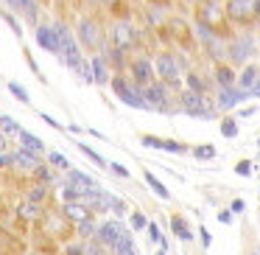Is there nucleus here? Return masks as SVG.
<instances>
[{
    "label": "nucleus",
    "mask_w": 260,
    "mask_h": 255,
    "mask_svg": "<svg viewBox=\"0 0 260 255\" xmlns=\"http://www.w3.org/2000/svg\"><path fill=\"white\" fill-rule=\"evenodd\" d=\"M196 25L210 29L215 37L221 40H232V29H230V17H226L224 6L218 0H202L196 6Z\"/></svg>",
    "instance_id": "1"
},
{
    "label": "nucleus",
    "mask_w": 260,
    "mask_h": 255,
    "mask_svg": "<svg viewBox=\"0 0 260 255\" xmlns=\"http://www.w3.org/2000/svg\"><path fill=\"white\" fill-rule=\"evenodd\" d=\"M109 84H112L115 96H118L126 107L148 109V101H146V96H143V87H137L132 79H126V76H112V81H109Z\"/></svg>",
    "instance_id": "2"
},
{
    "label": "nucleus",
    "mask_w": 260,
    "mask_h": 255,
    "mask_svg": "<svg viewBox=\"0 0 260 255\" xmlns=\"http://www.w3.org/2000/svg\"><path fill=\"white\" fill-rule=\"evenodd\" d=\"M76 40L84 51H98L104 48V29L95 17H81L76 25Z\"/></svg>",
    "instance_id": "3"
},
{
    "label": "nucleus",
    "mask_w": 260,
    "mask_h": 255,
    "mask_svg": "<svg viewBox=\"0 0 260 255\" xmlns=\"http://www.w3.org/2000/svg\"><path fill=\"white\" fill-rule=\"evenodd\" d=\"M56 34H59V45H62V62L68 68H76L79 62H84V53H81V45L76 40V31H70L64 23H56Z\"/></svg>",
    "instance_id": "4"
},
{
    "label": "nucleus",
    "mask_w": 260,
    "mask_h": 255,
    "mask_svg": "<svg viewBox=\"0 0 260 255\" xmlns=\"http://www.w3.org/2000/svg\"><path fill=\"white\" fill-rule=\"evenodd\" d=\"M154 70H157V79L162 81L165 87H179L182 68H179V59H176L174 53H157V59H154Z\"/></svg>",
    "instance_id": "5"
},
{
    "label": "nucleus",
    "mask_w": 260,
    "mask_h": 255,
    "mask_svg": "<svg viewBox=\"0 0 260 255\" xmlns=\"http://www.w3.org/2000/svg\"><path fill=\"white\" fill-rule=\"evenodd\" d=\"M252 56H254V37L252 34L232 37L230 48H226V62L230 65H243V68H246Z\"/></svg>",
    "instance_id": "6"
},
{
    "label": "nucleus",
    "mask_w": 260,
    "mask_h": 255,
    "mask_svg": "<svg viewBox=\"0 0 260 255\" xmlns=\"http://www.w3.org/2000/svg\"><path fill=\"white\" fill-rule=\"evenodd\" d=\"M224 12L230 17V23L235 25H254L257 23V12H254V0H226Z\"/></svg>",
    "instance_id": "7"
},
{
    "label": "nucleus",
    "mask_w": 260,
    "mask_h": 255,
    "mask_svg": "<svg viewBox=\"0 0 260 255\" xmlns=\"http://www.w3.org/2000/svg\"><path fill=\"white\" fill-rule=\"evenodd\" d=\"M109 45L118 48V51H135L137 45V31L135 25L129 23V20H118V23H112V31H109Z\"/></svg>",
    "instance_id": "8"
},
{
    "label": "nucleus",
    "mask_w": 260,
    "mask_h": 255,
    "mask_svg": "<svg viewBox=\"0 0 260 255\" xmlns=\"http://www.w3.org/2000/svg\"><path fill=\"white\" fill-rule=\"evenodd\" d=\"M179 107L185 109L187 115H193V118H213V109L207 107V98L204 96H199V93H193V90H182L179 93Z\"/></svg>",
    "instance_id": "9"
},
{
    "label": "nucleus",
    "mask_w": 260,
    "mask_h": 255,
    "mask_svg": "<svg viewBox=\"0 0 260 255\" xmlns=\"http://www.w3.org/2000/svg\"><path fill=\"white\" fill-rule=\"evenodd\" d=\"M129 79L135 81L137 87H148V84H154L157 81V70H154V62L151 59H146V56H137V59H132L129 62Z\"/></svg>",
    "instance_id": "10"
},
{
    "label": "nucleus",
    "mask_w": 260,
    "mask_h": 255,
    "mask_svg": "<svg viewBox=\"0 0 260 255\" xmlns=\"http://www.w3.org/2000/svg\"><path fill=\"white\" fill-rule=\"evenodd\" d=\"M252 96V93L241 90V87H218V98H215V104H218V109H232L238 107L241 101H246V98Z\"/></svg>",
    "instance_id": "11"
},
{
    "label": "nucleus",
    "mask_w": 260,
    "mask_h": 255,
    "mask_svg": "<svg viewBox=\"0 0 260 255\" xmlns=\"http://www.w3.org/2000/svg\"><path fill=\"white\" fill-rule=\"evenodd\" d=\"M81 202L87 205L90 210H95V213H104V210H112L115 208V202H118V196H112V193H107V191H90V193H84V199Z\"/></svg>",
    "instance_id": "12"
},
{
    "label": "nucleus",
    "mask_w": 260,
    "mask_h": 255,
    "mask_svg": "<svg viewBox=\"0 0 260 255\" xmlns=\"http://www.w3.org/2000/svg\"><path fill=\"white\" fill-rule=\"evenodd\" d=\"M143 96L148 101V109H168V87L162 81H154V84L143 87Z\"/></svg>",
    "instance_id": "13"
},
{
    "label": "nucleus",
    "mask_w": 260,
    "mask_h": 255,
    "mask_svg": "<svg viewBox=\"0 0 260 255\" xmlns=\"http://www.w3.org/2000/svg\"><path fill=\"white\" fill-rule=\"evenodd\" d=\"M34 37H37V45H40V48H45V51H51V53H62L56 25H37Z\"/></svg>",
    "instance_id": "14"
},
{
    "label": "nucleus",
    "mask_w": 260,
    "mask_h": 255,
    "mask_svg": "<svg viewBox=\"0 0 260 255\" xmlns=\"http://www.w3.org/2000/svg\"><path fill=\"white\" fill-rule=\"evenodd\" d=\"M123 236H126V230H123V224H120V221H104V224L98 227V236H95V238H98L101 244H107L109 249H112Z\"/></svg>",
    "instance_id": "15"
},
{
    "label": "nucleus",
    "mask_w": 260,
    "mask_h": 255,
    "mask_svg": "<svg viewBox=\"0 0 260 255\" xmlns=\"http://www.w3.org/2000/svg\"><path fill=\"white\" fill-rule=\"evenodd\" d=\"M62 216H64L68 221H73V224H81V221L92 219V210L87 208L84 202H64V208H62Z\"/></svg>",
    "instance_id": "16"
},
{
    "label": "nucleus",
    "mask_w": 260,
    "mask_h": 255,
    "mask_svg": "<svg viewBox=\"0 0 260 255\" xmlns=\"http://www.w3.org/2000/svg\"><path fill=\"white\" fill-rule=\"evenodd\" d=\"M45 230H51V236H70V221L62 213L45 216Z\"/></svg>",
    "instance_id": "17"
},
{
    "label": "nucleus",
    "mask_w": 260,
    "mask_h": 255,
    "mask_svg": "<svg viewBox=\"0 0 260 255\" xmlns=\"http://www.w3.org/2000/svg\"><path fill=\"white\" fill-rule=\"evenodd\" d=\"M215 84L218 87H238V76H235V70H232L230 62L215 65Z\"/></svg>",
    "instance_id": "18"
},
{
    "label": "nucleus",
    "mask_w": 260,
    "mask_h": 255,
    "mask_svg": "<svg viewBox=\"0 0 260 255\" xmlns=\"http://www.w3.org/2000/svg\"><path fill=\"white\" fill-rule=\"evenodd\" d=\"M257 79H260V68L246 65V68L238 73V87H241V90H246V93H252L254 84H257Z\"/></svg>",
    "instance_id": "19"
},
{
    "label": "nucleus",
    "mask_w": 260,
    "mask_h": 255,
    "mask_svg": "<svg viewBox=\"0 0 260 255\" xmlns=\"http://www.w3.org/2000/svg\"><path fill=\"white\" fill-rule=\"evenodd\" d=\"M168 31H171V37H174V40L182 42V45H190V42H193V34H190V29H187L185 20H171Z\"/></svg>",
    "instance_id": "20"
},
{
    "label": "nucleus",
    "mask_w": 260,
    "mask_h": 255,
    "mask_svg": "<svg viewBox=\"0 0 260 255\" xmlns=\"http://www.w3.org/2000/svg\"><path fill=\"white\" fill-rule=\"evenodd\" d=\"M68 180L73 182V185H81V188H84V193L98 191V188H101V185H98V182L92 180L90 174H81V171H76V168H70V171H68Z\"/></svg>",
    "instance_id": "21"
},
{
    "label": "nucleus",
    "mask_w": 260,
    "mask_h": 255,
    "mask_svg": "<svg viewBox=\"0 0 260 255\" xmlns=\"http://www.w3.org/2000/svg\"><path fill=\"white\" fill-rule=\"evenodd\" d=\"M92 65V76H95V84H107L109 79V68H107V56H90Z\"/></svg>",
    "instance_id": "22"
},
{
    "label": "nucleus",
    "mask_w": 260,
    "mask_h": 255,
    "mask_svg": "<svg viewBox=\"0 0 260 255\" xmlns=\"http://www.w3.org/2000/svg\"><path fill=\"white\" fill-rule=\"evenodd\" d=\"M14 165H23V168H40V154L31 152V149H20L17 154H14Z\"/></svg>",
    "instance_id": "23"
},
{
    "label": "nucleus",
    "mask_w": 260,
    "mask_h": 255,
    "mask_svg": "<svg viewBox=\"0 0 260 255\" xmlns=\"http://www.w3.org/2000/svg\"><path fill=\"white\" fill-rule=\"evenodd\" d=\"M20 143H23V149H31V152H37V154H40V152H45V143H42L37 135L25 132V129L20 132Z\"/></svg>",
    "instance_id": "24"
},
{
    "label": "nucleus",
    "mask_w": 260,
    "mask_h": 255,
    "mask_svg": "<svg viewBox=\"0 0 260 255\" xmlns=\"http://www.w3.org/2000/svg\"><path fill=\"white\" fill-rule=\"evenodd\" d=\"M171 230H174V236L182 238V241H190L193 238V233L187 230V221L182 219V216H174V219H171Z\"/></svg>",
    "instance_id": "25"
},
{
    "label": "nucleus",
    "mask_w": 260,
    "mask_h": 255,
    "mask_svg": "<svg viewBox=\"0 0 260 255\" xmlns=\"http://www.w3.org/2000/svg\"><path fill=\"white\" fill-rule=\"evenodd\" d=\"M0 132H3V135H17V137H20L23 126H20L17 121L12 118V115H0Z\"/></svg>",
    "instance_id": "26"
},
{
    "label": "nucleus",
    "mask_w": 260,
    "mask_h": 255,
    "mask_svg": "<svg viewBox=\"0 0 260 255\" xmlns=\"http://www.w3.org/2000/svg\"><path fill=\"white\" fill-rule=\"evenodd\" d=\"M17 213L23 216V219H40V216H42V205H37V202H31V199H28V202H23L17 208Z\"/></svg>",
    "instance_id": "27"
},
{
    "label": "nucleus",
    "mask_w": 260,
    "mask_h": 255,
    "mask_svg": "<svg viewBox=\"0 0 260 255\" xmlns=\"http://www.w3.org/2000/svg\"><path fill=\"white\" fill-rule=\"evenodd\" d=\"M112 252H115V255H137V252H135V241H132V236H129V233H126V236L120 238L118 244H115V247H112Z\"/></svg>",
    "instance_id": "28"
},
{
    "label": "nucleus",
    "mask_w": 260,
    "mask_h": 255,
    "mask_svg": "<svg viewBox=\"0 0 260 255\" xmlns=\"http://www.w3.org/2000/svg\"><path fill=\"white\" fill-rule=\"evenodd\" d=\"M73 70L81 76V81H87V84H95V76H92V65H90V59H84V62H79Z\"/></svg>",
    "instance_id": "29"
},
{
    "label": "nucleus",
    "mask_w": 260,
    "mask_h": 255,
    "mask_svg": "<svg viewBox=\"0 0 260 255\" xmlns=\"http://www.w3.org/2000/svg\"><path fill=\"white\" fill-rule=\"evenodd\" d=\"M146 182H148V188H151V191L157 193V196H162V199H168V196H171V193H168V188H165L162 182H159L157 177L151 174V171H146Z\"/></svg>",
    "instance_id": "30"
},
{
    "label": "nucleus",
    "mask_w": 260,
    "mask_h": 255,
    "mask_svg": "<svg viewBox=\"0 0 260 255\" xmlns=\"http://www.w3.org/2000/svg\"><path fill=\"white\" fill-rule=\"evenodd\" d=\"M79 227V236L84 238V241H90V238H95L98 236V224L92 219H87V221H81V224H76Z\"/></svg>",
    "instance_id": "31"
},
{
    "label": "nucleus",
    "mask_w": 260,
    "mask_h": 255,
    "mask_svg": "<svg viewBox=\"0 0 260 255\" xmlns=\"http://www.w3.org/2000/svg\"><path fill=\"white\" fill-rule=\"evenodd\" d=\"M185 81H187V90H193V93H199V96H204L207 84L202 81V76H199V73H187V76H185Z\"/></svg>",
    "instance_id": "32"
},
{
    "label": "nucleus",
    "mask_w": 260,
    "mask_h": 255,
    "mask_svg": "<svg viewBox=\"0 0 260 255\" xmlns=\"http://www.w3.org/2000/svg\"><path fill=\"white\" fill-rule=\"evenodd\" d=\"M107 244H101L98 238H90V241L84 244V255H107Z\"/></svg>",
    "instance_id": "33"
},
{
    "label": "nucleus",
    "mask_w": 260,
    "mask_h": 255,
    "mask_svg": "<svg viewBox=\"0 0 260 255\" xmlns=\"http://www.w3.org/2000/svg\"><path fill=\"white\" fill-rule=\"evenodd\" d=\"M9 93H12L17 101H23V104H28L31 98H28V90H25L23 84H17V81H9Z\"/></svg>",
    "instance_id": "34"
},
{
    "label": "nucleus",
    "mask_w": 260,
    "mask_h": 255,
    "mask_svg": "<svg viewBox=\"0 0 260 255\" xmlns=\"http://www.w3.org/2000/svg\"><path fill=\"white\" fill-rule=\"evenodd\" d=\"M48 160H51L56 168H64V171H70V165H73L68 157H64V154H59V152H51V154H48Z\"/></svg>",
    "instance_id": "35"
},
{
    "label": "nucleus",
    "mask_w": 260,
    "mask_h": 255,
    "mask_svg": "<svg viewBox=\"0 0 260 255\" xmlns=\"http://www.w3.org/2000/svg\"><path fill=\"white\" fill-rule=\"evenodd\" d=\"M79 149H81V154H84V157H90L95 165H107V163H104V157H101V154H98V152H92V149L87 146V143H79Z\"/></svg>",
    "instance_id": "36"
},
{
    "label": "nucleus",
    "mask_w": 260,
    "mask_h": 255,
    "mask_svg": "<svg viewBox=\"0 0 260 255\" xmlns=\"http://www.w3.org/2000/svg\"><path fill=\"white\" fill-rule=\"evenodd\" d=\"M221 135H224V137H235V135H238V124H235L232 118L221 121Z\"/></svg>",
    "instance_id": "37"
},
{
    "label": "nucleus",
    "mask_w": 260,
    "mask_h": 255,
    "mask_svg": "<svg viewBox=\"0 0 260 255\" xmlns=\"http://www.w3.org/2000/svg\"><path fill=\"white\" fill-rule=\"evenodd\" d=\"M148 238H151L154 244H159V247L165 249V238H162V233H159V227H157V224H148Z\"/></svg>",
    "instance_id": "38"
},
{
    "label": "nucleus",
    "mask_w": 260,
    "mask_h": 255,
    "mask_svg": "<svg viewBox=\"0 0 260 255\" xmlns=\"http://www.w3.org/2000/svg\"><path fill=\"white\" fill-rule=\"evenodd\" d=\"M193 154H196L199 160H213L215 157V149L213 146H199V149H193Z\"/></svg>",
    "instance_id": "39"
},
{
    "label": "nucleus",
    "mask_w": 260,
    "mask_h": 255,
    "mask_svg": "<svg viewBox=\"0 0 260 255\" xmlns=\"http://www.w3.org/2000/svg\"><path fill=\"white\" fill-rule=\"evenodd\" d=\"M162 149H165V152H171V154H185L187 152V146H182V143H176V140H165Z\"/></svg>",
    "instance_id": "40"
},
{
    "label": "nucleus",
    "mask_w": 260,
    "mask_h": 255,
    "mask_svg": "<svg viewBox=\"0 0 260 255\" xmlns=\"http://www.w3.org/2000/svg\"><path fill=\"white\" fill-rule=\"evenodd\" d=\"M140 143H143V146H151V149H162V137H154V135H143L140 137Z\"/></svg>",
    "instance_id": "41"
},
{
    "label": "nucleus",
    "mask_w": 260,
    "mask_h": 255,
    "mask_svg": "<svg viewBox=\"0 0 260 255\" xmlns=\"http://www.w3.org/2000/svg\"><path fill=\"white\" fill-rule=\"evenodd\" d=\"M252 171H254V165L249 163V160H241V163L235 165V174H238V177H249Z\"/></svg>",
    "instance_id": "42"
},
{
    "label": "nucleus",
    "mask_w": 260,
    "mask_h": 255,
    "mask_svg": "<svg viewBox=\"0 0 260 255\" xmlns=\"http://www.w3.org/2000/svg\"><path fill=\"white\" fill-rule=\"evenodd\" d=\"M148 20H151V25H162V12H159V6H148Z\"/></svg>",
    "instance_id": "43"
},
{
    "label": "nucleus",
    "mask_w": 260,
    "mask_h": 255,
    "mask_svg": "<svg viewBox=\"0 0 260 255\" xmlns=\"http://www.w3.org/2000/svg\"><path fill=\"white\" fill-rule=\"evenodd\" d=\"M98 3L109 12H123V0H98Z\"/></svg>",
    "instance_id": "44"
},
{
    "label": "nucleus",
    "mask_w": 260,
    "mask_h": 255,
    "mask_svg": "<svg viewBox=\"0 0 260 255\" xmlns=\"http://www.w3.org/2000/svg\"><path fill=\"white\" fill-rule=\"evenodd\" d=\"M132 227H135V230H148L146 216H143V213H135V216H132Z\"/></svg>",
    "instance_id": "45"
},
{
    "label": "nucleus",
    "mask_w": 260,
    "mask_h": 255,
    "mask_svg": "<svg viewBox=\"0 0 260 255\" xmlns=\"http://www.w3.org/2000/svg\"><path fill=\"white\" fill-rule=\"evenodd\" d=\"M28 199H31V202H37V205H42V199H48V188H37V191H31Z\"/></svg>",
    "instance_id": "46"
},
{
    "label": "nucleus",
    "mask_w": 260,
    "mask_h": 255,
    "mask_svg": "<svg viewBox=\"0 0 260 255\" xmlns=\"http://www.w3.org/2000/svg\"><path fill=\"white\" fill-rule=\"evenodd\" d=\"M3 20H6L9 25H12V31H14V34H17V37L23 34V29H20V23H17V20H14V17H12V14H9V12H3Z\"/></svg>",
    "instance_id": "47"
},
{
    "label": "nucleus",
    "mask_w": 260,
    "mask_h": 255,
    "mask_svg": "<svg viewBox=\"0 0 260 255\" xmlns=\"http://www.w3.org/2000/svg\"><path fill=\"white\" fill-rule=\"evenodd\" d=\"M12 165H14V154L0 152V168H12Z\"/></svg>",
    "instance_id": "48"
},
{
    "label": "nucleus",
    "mask_w": 260,
    "mask_h": 255,
    "mask_svg": "<svg viewBox=\"0 0 260 255\" xmlns=\"http://www.w3.org/2000/svg\"><path fill=\"white\" fill-rule=\"evenodd\" d=\"M109 168H112V171H115V174H118V177H129V171H126V168H123V165H120V163H112V165H109Z\"/></svg>",
    "instance_id": "49"
},
{
    "label": "nucleus",
    "mask_w": 260,
    "mask_h": 255,
    "mask_svg": "<svg viewBox=\"0 0 260 255\" xmlns=\"http://www.w3.org/2000/svg\"><path fill=\"white\" fill-rule=\"evenodd\" d=\"M199 233H202V244H204V247H210V244H213V238H210L207 227H202V230H199Z\"/></svg>",
    "instance_id": "50"
},
{
    "label": "nucleus",
    "mask_w": 260,
    "mask_h": 255,
    "mask_svg": "<svg viewBox=\"0 0 260 255\" xmlns=\"http://www.w3.org/2000/svg\"><path fill=\"white\" fill-rule=\"evenodd\" d=\"M218 221H221V224H230V221H232V210H230V213H226V210H221V213H218Z\"/></svg>",
    "instance_id": "51"
},
{
    "label": "nucleus",
    "mask_w": 260,
    "mask_h": 255,
    "mask_svg": "<svg viewBox=\"0 0 260 255\" xmlns=\"http://www.w3.org/2000/svg\"><path fill=\"white\" fill-rule=\"evenodd\" d=\"M64 255H84V247H64Z\"/></svg>",
    "instance_id": "52"
},
{
    "label": "nucleus",
    "mask_w": 260,
    "mask_h": 255,
    "mask_svg": "<svg viewBox=\"0 0 260 255\" xmlns=\"http://www.w3.org/2000/svg\"><path fill=\"white\" fill-rule=\"evenodd\" d=\"M42 121H45L48 126H53V129H62V126H59V121H53L51 115H45V112H42Z\"/></svg>",
    "instance_id": "53"
},
{
    "label": "nucleus",
    "mask_w": 260,
    "mask_h": 255,
    "mask_svg": "<svg viewBox=\"0 0 260 255\" xmlns=\"http://www.w3.org/2000/svg\"><path fill=\"white\" fill-rule=\"evenodd\" d=\"M230 208H232V213H241V210H243V199H232Z\"/></svg>",
    "instance_id": "54"
},
{
    "label": "nucleus",
    "mask_w": 260,
    "mask_h": 255,
    "mask_svg": "<svg viewBox=\"0 0 260 255\" xmlns=\"http://www.w3.org/2000/svg\"><path fill=\"white\" fill-rule=\"evenodd\" d=\"M6 3L14 9V12H23V0H6Z\"/></svg>",
    "instance_id": "55"
},
{
    "label": "nucleus",
    "mask_w": 260,
    "mask_h": 255,
    "mask_svg": "<svg viewBox=\"0 0 260 255\" xmlns=\"http://www.w3.org/2000/svg\"><path fill=\"white\" fill-rule=\"evenodd\" d=\"M112 210H115V213L120 216V213H126V205H123V202H120V199H118V202H115V208H112Z\"/></svg>",
    "instance_id": "56"
},
{
    "label": "nucleus",
    "mask_w": 260,
    "mask_h": 255,
    "mask_svg": "<svg viewBox=\"0 0 260 255\" xmlns=\"http://www.w3.org/2000/svg\"><path fill=\"white\" fill-rule=\"evenodd\" d=\"M6 143H9V135H3V132H0V152L6 149Z\"/></svg>",
    "instance_id": "57"
},
{
    "label": "nucleus",
    "mask_w": 260,
    "mask_h": 255,
    "mask_svg": "<svg viewBox=\"0 0 260 255\" xmlns=\"http://www.w3.org/2000/svg\"><path fill=\"white\" fill-rule=\"evenodd\" d=\"M241 115H243V118H249V115H254V107H246V109H241Z\"/></svg>",
    "instance_id": "58"
},
{
    "label": "nucleus",
    "mask_w": 260,
    "mask_h": 255,
    "mask_svg": "<svg viewBox=\"0 0 260 255\" xmlns=\"http://www.w3.org/2000/svg\"><path fill=\"white\" fill-rule=\"evenodd\" d=\"M252 96H260V79H257V84H254V90H252Z\"/></svg>",
    "instance_id": "59"
},
{
    "label": "nucleus",
    "mask_w": 260,
    "mask_h": 255,
    "mask_svg": "<svg viewBox=\"0 0 260 255\" xmlns=\"http://www.w3.org/2000/svg\"><path fill=\"white\" fill-rule=\"evenodd\" d=\"M157 255H165V249H159V252H157Z\"/></svg>",
    "instance_id": "60"
},
{
    "label": "nucleus",
    "mask_w": 260,
    "mask_h": 255,
    "mask_svg": "<svg viewBox=\"0 0 260 255\" xmlns=\"http://www.w3.org/2000/svg\"><path fill=\"white\" fill-rule=\"evenodd\" d=\"M254 25H260V20H257V23H254Z\"/></svg>",
    "instance_id": "61"
},
{
    "label": "nucleus",
    "mask_w": 260,
    "mask_h": 255,
    "mask_svg": "<svg viewBox=\"0 0 260 255\" xmlns=\"http://www.w3.org/2000/svg\"><path fill=\"white\" fill-rule=\"evenodd\" d=\"M31 255H40V252H31Z\"/></svg>",
    "instance_id": "62"
},
{
    "label": "nucleus",
    "mask_w": 260,
    "mask_h": 255,
    "mask_svg": "<svg viewBox=\"0 0 260 255\" xmlns=\"http://www.w3.org/2000/svg\"><path fill=\"white\" fill-rule=\"evenodd\" d=\"M37 3H40V0H37Z\"/></svg>",
    "instance_id": "63"
},
{
    "label": "nucleus",
    "mask_w": 260,
    "mask_h": 255,
    "mask_svg": "<svg viewBox=\"0 0 260 255\" xmlns=\"http://www.w3.org/2000/svg\"><path fill=\"white\" fill-rule=\"evenodd\" d=\"M257 255H260V252H257Z\"/></svg>",
    "instance_id": "64"
}]
</instances>
